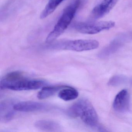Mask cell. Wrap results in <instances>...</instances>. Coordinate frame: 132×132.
Returning <instances> with one entry per match:
<instances>
[{
  "label": "cell",
  "instance_id": "cell-1",
  "mask_svg": "<svg viewBox=\"0 0 132 132\" xmlns=\"http://www.w3.org/2000/svg\"><path fill=\"white\" fill-rule=\"evenodd\" d=\"M81 3L82 0H75L64 9L53 30L46 37V43L50 44L54 42L65 31L75 17Z\"/></svg>",
  "mask_w": 132,
  "mask_h": 132
},
{
  "label": "cell",
  "instance_id": "cell-2",
  "mask_svg": "<svg viewBox=\"0 0 132 132\" xmlns=\"http://www.w3.org/2000/svg\"><path fill=\"white\" fill-rule=\"evenodd\" d=\"M67 114L72 117H80L84 123L91 127L96 126L98 122L94 107L86 99H81L75 103L69 108Z\"/></svg>",
  "mask_w": 132,
  "mask_h": 132
},
{
  "label": "cell",
  "instance_id": "cell-3",
  "mask_svg": "<svg viewBox=\"0 0 132 132\" xmlns=\"http://www.w3.org/2000/svg\"><path fill=\"white\" fill-rule=\"evenodd\" d=\"M99 45L98 42L95 40H61L51 43L49 47L55 50L82 52L96 49Z\"/></svg>",
  "mask_w": 132,
  "mask_h": 132
},
{
  "label": "cell",
  "instance_id": "cell-4",
  "mask_svg": "<svg viewBox=\"0 0 132 132\" xmlns=\"http://www.w3.org/2000/svg\"><path fill=\"white\" fill-rule=\"evenodd\" d=\"M45 85V82L42 80L28 79L24 76L12 81H1L0 88L1 90L8 89L14 91L36 90L44 87Z\"/></svg>",
  "mask_w": 132,
  "mask_h": 132
},
{
  "label": "cell",
  "instance_id": "cell-5",
  "mask_svg": "<svg viewBox=\"0 0 132 132\" xmlns=\"http://www.w3.org/2000/svg\"><path fill=\"white\" fill-rule=\"evenodd\" d=\"M115 22L112 21H102L92 22H77L73 24V28L79 33L93 35L103 31L109 30L115 26Z\"/></svg>",
  "mask_w": 132,
  "mask_h": 132
},
{
  "label": "cell",
  "instance_id": "cell-6",
  "mask_svg": "<svg viewBox=\"0 0 132 132\" xmlns=\"http://www.w3.org/2000/svg\"><path fill=\"white\" fill-rule=\"evenodd\" d=\"M132 34H123L119 35L103 48L98 54L100 58H106L116 52L126 42L132 40Z\"/></svg>",
  "mask_w": 132,
  "mask_h": 132
},
{
  "label": "cell",
  "instance_id": "cell-7",
  "mask_svg": "<svg viewBox=\"0 0 132 132\" xmlns=\"http://www.w3.org/2000/svg\"><path fill=\"white\" fill-rule=\"evenodd\" d=\"M113 109L120 113H125L130 109V96L128 91L123 89L116 96L113 104Z\"/></svg>",
  "mask_w": 132,
  "mask_h": 132
},
{
  "label": "cell",
  "instance_id": "cell-8",
  "mask_svg": "<svg viewBox=\"0 0 132 132\" xmlns=\"http://www.w3.org/2000/svg\"><path fill=\"white\" fill-rule=\"evenodd\" d=\"M13 107L16 111L26 112L42 111L49 108L46 104L33 101L20 102L14 104Z\"/></svg>",
  "mask_w": 132,
  "mask_h": 132
},
{
  "label": "cell",
  "instance_id": "cell-9",
  "mask_svg": "<svg viewBox=\"0 0 132 132\" xmlns=\"http://www.w3.org/2000/svg\"><path fill=\"white\" fill-rule=\"evenodd\" d=\"M119 0H103L96 6L92 12V18L99 19L109 13L117 3Z\"/></svg>",
  "mask_w": 132,
  "mask_h": 132
},
{
  "label": "cell",
  "instance_id": "cell-10",
  "mask_svg": "<svg viewBox=\"0 0 132 132\" xmlns=\"http://www.w3.org/2000/svg\"><path fill=\"white\" fill-rule=\"evenodd\" d=\"M35 126L38 129L48 132L61 131V127L58 123L49 120H41L35 122Z\"/></svg>",
  "mask_w": 132,
  "mask_h": 132
},
{
  "label": "cell",
  "instance_id": "cell-11",
  "mask_svg": "<svg viewBox=\"0 0 132 132\" xmlns=\"http://www.w3.org/2000/svg\"><path fill=\"white\" fill-rule=\"evenodd\" d=\"M67 86H44L38 93L37 97L40 100L47 98L54 95L59 90H61Z\"/></svg>",
  "mask_w": 132,
  "mask_h": 132
},
{
  "label": "cell",
  "instance_id": "cell-12",
  "mask_svg": "<svg viewBox=\"0 0 132 132\" xmlns=\"http://www.w3.org/2000/svg\"><path fill=\"white\" fill-rule=\"evenodd\" d=\"M78 91L74 88L67 86L59 91L58 96L65 101L74 100L78 96Z\"/></svg>",
  "mask_w": 132,
  "mask_h": 132
},
{
  "label": "cell",
  "instance_id": "cell-13",
  "mask_svg": "<svg viewBox=\"0 0 132 132\" xmlns=\"http://www.w3.org/2000/svg\"><path fill=\"white\" fill-rule=\"evenodd\" d=\"M64 0H50L40 15L41 19H45L52 14Z\"/></svg>",
  "mask_w": 132,
  "mask_h": 132
},
{
  "label": "cell",
  "instance_id": "cell-14",
  "mask_svg": "<svg viewBox=\"0 0 132 132\" xmlns=\"http://www.w3.org/2000/svg\"><path fill=\"white\" fill-rule=\"evenodd\" d=\"M127 80L126 77L123 76H114L109 79L108 85L110 86H118L126 82Z\"/></svg>",
  "mask_w": 132,
  "mask_h": 132
}]
</instances>
